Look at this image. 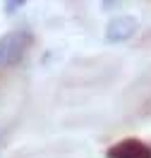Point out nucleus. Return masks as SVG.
I'll list each match as a JSON object with an SVG mask.
<instances>
[{"label":"nucleus","instance_id":"f257e3e1","mask_svg":"<svg viewBox=\"0 0 151 158\" xmlns=\"http://www.w3.org/2000/svg\"><path fill=\"white\" fill-rule=\"evenodd\" d=\"M31 43H34V36L29 31H10L0 39V69H7V67H15L19 65L22 60L27 58Z\"/></svg>","mask_w":151,"mask_h":158},{"label":"nucleus","instance_id":"f03ea898","mask_svg":"<svg viewBox=\"0 0 151 158\" xmlns=\"http://www.w3.org/2000/svg\"><path fill=\"white\" fill-rule=\"evenodd\" d=\"M137 29H139V22L134 15H115L106 24L103 39L106 43H125L137 34Z\"/></svg>","mask_w":151,"mask_h":158},{"label":"nucleus","instance_id":"7ed1b4c3","mask_svg":"<svg viewBox=\"0 0 151 158\" xmlns=\"http://www.w3.org/2000/svg\"><path fill=\"white\" fill-rule=\"evenodd\" d=\"M108 158H151V146L141 139H122L108 148Z\"/></svg>","mask_w":151,"mask_h":158},{"label":"nucleus","instance_id":"20e7f679","mask_svg":"<svg viewBox=\"0 0 151 158\" xmlns=\"http://www.w3.org/2000/svg\"><path fill=\"white\" fill-rule=\"evenodd\" d=\"M24 5H27V2H24V0H15V2H5V12H7V15H15V12L17 10H24Z\"/></svg>","mask_w":151,"mask_h":158}]
</instances>
